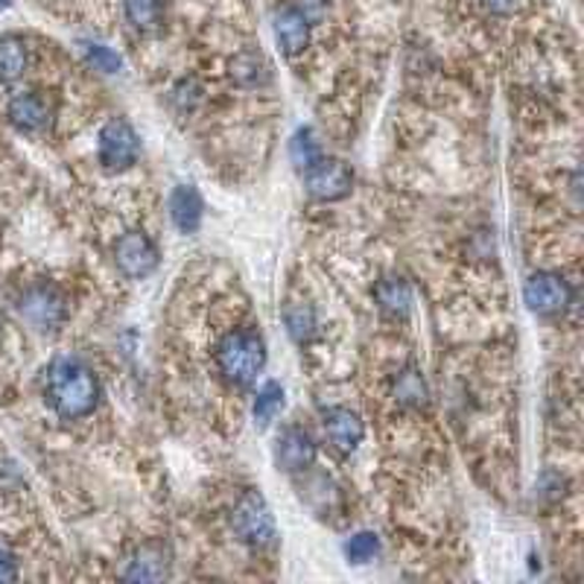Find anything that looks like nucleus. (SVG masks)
Wrapping results in <instances>:
<instances>
[{
  "label": "nucleus",
  "instance_id": "f257e3e1",
  "mask_svg": "<svg viewBox=\"0 0 584 584\" xmlns=\"http://www.w3.org/2000/svg\"><path fill=\"white\" fill-rule=\"evenodd\" d=\"M100 380L82 359L59 357L44 371V401L59 419H88L100 406Z\"/></svg>",
  "mask_w": 584,
  "mask_h": 584
},
{
  "label": "nucleus",
  "instance_id": "f03ea898",
  "mask_svg": "<svg viewBox=\"0 0 584 584\" xmlns=\"http://www.w3.org/2000/svg\"><path fill=\"white\" fill-rule=\"evenodd\" d=\"M214 359L228 386L249 389L266 368V342L252 328H234L217 342Z\"/></svg>",
  "mask_w": 584,
  "mask_h": 584
},
{
  "label": "nucleus",
  "instance_id": "7ed1b4c3",
  "mask_svg": "<svg viewBox=\"0 0 584 584\" xmlns=\"http://www.w3.org/2000/svg\"><path fill=\"white\" fill-rule=\"evenodd\" d=\"M231 529H234L237 541L252 547V550H270L278 541V529H275V517H272L266 500L257 491H243L231 508Z\"/></svg>",
  "mask_w": 584,
  "mask_h": 584
},
{
  "label": "nucleus",
  "instance_id": "20e7f679",
  "mask_svg": "<svg viewBox=\"0 0 584 584\" xmlns=\"http://www.w3.org/2000/svg\"><path fill=\"white\" fill-rule=\"evenodd\" d=\"M18 313L33 331L56 333L68 319V298L61 296L59 287H53L47 280H38V284L21 293Z\"/></svg>",
  "mask_w": 584,
  "mask_h": 584
},
{
  "label": "nucleus",
  "instance_id": "39448f33",
  "mask_svg": "<svg viewBox=\"0 0 584 584\" xmlns=\"http://www.w3.org/2000/svg\"><path fill=\"white\" fill-rule=\"evenodd\" d=\"M96 156H100V164L112 173H121V170H129L135 161L140 158V138L135 126L123 117H112L100 129V144H96Z\"/></svg>",
  "mask_w": 584,
  "mask_h": 584
},
{
  "label": "nucleus",
  "instance_id": "423d86ee",
  "mask_svg": "<svg viewBox=\"0 0 584 584\" xmlns=\"http://www.w3.org/2000/svg\"><path fill=\"white\" fill-rule=\"evenodd\" d=\"M158 261H161V254H158L156 240L140 228H131V231L117 237V243H114V266L123 278H147L158 270Z\"/></svg>",
  "mask_w": 584,
  "mask_h": 584
},
{
  "label": "nucleus",
  "instance_id": "0eeeda50",
  "mask_svg": "<svg viewBox=\"0 0 584 584\" xmlns=\"http://www.w3.org/2000/svg\"><path fill=\"white\" fill-rule=\"evenodd\" d=\"M524 301L535 316L552 319L573 305V287L559 272H535L524 287Z\"/></svg>",
  "mask_w": 584,
  "mask_h": 584
},
{
  "label": "nucleus",
  "instance_id": "6e6552de",
  "mask_svg": "<svg viewBox=\"0 0 584 584\" xmlns=\"http://www.w3.org/2000/svg\"><path fill=\"white\" fill-rule=\"evenodd\" d=\"M305 179V191L319 202H340L345 199L354 187V173L351 167L340 158L322 156L316 164H310L307 170H301Z\"/></svg>",
  "mask_w": 584,
  "mask_h": 584
},
{
  "label": "nucleus",
  "instance_id": "1a4fd4ad",
  "mask_svg": "<svg viewBox=\"0 0 584 584\" xmlns=\"http://www.w3.org/2000/svg\"><path fill=\"white\" fill-rule=\"evenodd\" d=\"M272 33H275V42L287 56H298L305 53V47L310 44V33H313V18L305 7L298 3H284V7L275 9L272 15Z\"/></svg>",
  "mask_w": 584,
  "mask_h": 584
},
{
  "label": "nucleus",
  "instance_id": "9d476101",
  "mask_svg": "<svg viewBox=\"0 0 584 584\" xmlns=\"http://www.w3.org/2000/svg\"><path fill=\"white\" fill-rule=\"evenodd\" d=\"M319 445L305 427H287L275 442V465L284 473H305L316 465Z\"/></svg>",
  "mask_w": 584,
  "mask_h": 584
},
{
  "label": "nucleus",
  "instance_id": "9b49d317",
  "mask_svg": "<svg viewBox=\"0 0 584 584\" xmlns=\"http://www.w3.org/2000/svg\"><path fill=\"white\" fill-rule=\"evenodd\" d=\"M56 114V100L47 91H24L15 94L7 105L9 123L21 131H42L53 123Z\"/></svg>",
  "mask_w": 584,
  "mask_h": 584
},
{
  "label": "nucleus",
  "instance_id": "f8f14e48",
  "mask_svg": "<svg viewBox=\"0 0 584 584\" xmlns=\"http://www.w3.org/2000/svg\"><path fill=\"white\" fill-rule=\"evenodd\" d=\"M173 570V559L164 543H140L123 559L121 579L126 582H164Z\"/></svg>",
  "mask_w": 584,
  "mask_h": 584
},
{
  "label": "nucleus",
  "instance_id": "ddd939ff",
  "mask_svg": "<svg viewBox=\"0 0 584 584\" xmlns=\"http://www.w3.org/2000/svg\"><path fill=\"white\" fill-rule=\"evenodd\" d=\"M324 436L331 442L340 454H354L363 438H366V424L359 419L357 412L348 410V406H331L324 410L322 415Z\"/></svg>",
  "mask_w": 584,
  "mask_h": 584
},
{
  "label": "nucleus",
  "instance_id": "4468645a",
  "mask_svg": "<svg viewBox=\"0 0 584 584\" xmlns=\"http://www.w3.org/2000/svg\"><path fill=\"white\" fill-rule=\"evenodd\" d=\"M167 208H170L173 226L179 228L182 234L199 231L202 217H205V202H202L199 191H196L193 184H175L173 193H170V202H167Z\"/></svg>",
  "mask_w": 584,
  "mask_h": 584
},
{
  "label": "nucleus",
  "instance_id": "2eb2a0df",
  "mask_svg": "<svg viewBox=\"0 0 584 584\" xmlns=\"http://www.w3.org/2000/svg\"><path fill=\"white\" fill-rule=\"evenodd\" d=\"M371 296L380 313L389 319H406L412 313V287L403 275H383L371 289Z\"/></svg>",
  "mask_w": 584,
  "mask_h": 584
},
{
  "label": "nucleus",
  "instance_id": "dca6fc26",
  "mask_svg": "<svg viewBox=\"0 0 584 584\" xmlns=\"http://www.w3.org/2000/svg\"><path fill=\"white\" fill-rule=\"evenodd\" d=\"M231 79H234L240 88H263L270 85L272 79V65L270 59L263 56L261 50H240L231 61Z\"/></svg>",
  "mask_w": 584,
  "mask_h": 584
},
{
  "label": "nucleus",
  "instance_id": "f3484780",
  "mask_svg": "<svg viewBox=\"0 0 584 584\" xmlns=\"http://www.w3.org/2000/svg\"><path fill=\"white\" fill-rule=\"evenodd\" d=\"M392 398L401 410H424L430 403L427 380L421 375V368L406 366L398 371L392 383Z\"/></svg>",
  "mask_w": 584,
  "mask_h": 584
},
{
  "label": "nucleus",
  "instance_id": "a211bd4d",
  "mask_svg": "<svg viewBox=\"0 0 584 584\" xmlns=\"http://www.w3.org/2000/svg\"><path fill=\"white\" fill-rule=\"evenodd\" d=\"M123 12L140 35H152L164 26V0H123Z\"/></svg>",
  "mask_w": 584,
  "mask_h": 584
},
{
  "label": "nucleus",
  "instance_id": "6ab92c4d",
  "mask_svg": "<svg viewBox=\"0 0 584 584\" xmlns=\"http://www.w3.org/2000/svg\"><path fill=\"white\" fill-rule=\"evenodd\" d=\"M30 47L21 35H0V82H15L26 73Z\"/></svg>",
  "mask_w": 584,
  "mask_h": 584
},
{
  "label": "nucleus",
  "instance_id": "aec40b11",
  "mask_svg": "<svg viewBox=\"0 0 584 584\" xmlns=\"http://www.w3.org/2000/svg\"><path fill=\"white\" fill-rule=\"evenodd\" d=\"M284 324H287L293 342L307 345L316 336V310L305 301H293V305L284 307Z\"/></svg>",
  "mask_w": 584,
  "mask_h": 584
},
{
  "label": "nucleus",
  "instance_id": "412c9836",
  "mask_svg": "<svg viewBox=\"0 0 584 584\" xmlns=\"http://www.w3.org/2000/svg\"><path fill=\"white\" fill-rule=\"evenodd\" d=\"M284 410V389H280V383H275V380H270V383L263 386L261 392L254 394V403H252V419L257 427H270L272 421L278 419V412Z\"/></svg>",
  "mask_w": 584,
  "mask_h": 584
},
{
  "label": "nucleus",
  "instance_id": "4be33fe9",
  "mask_svg": "<svg viewBox=\"0 0 584 584\" xmlns=\"http://www.w3.org/2000/svg\"><path fill=\"white\" fill-rule=\"evenodd\" d=\"M322 156V144H319L313 129H298L296 135H293V140H289V158H293V164H296L298 170H307V167L316 164Z\"/></svg>",
  "mask_w": 584,
  "mask_h": 584
},
{
  "label": "nucleus",
  "instance_id": "5701e85b",
  "mask_svg": "<svg viewBox=\"0 0 584 584\" xmlns=\"http://www.w3.org/2000/svg\"><path fill=\"white\" fill-rule=\"evenodd\" d=\"M342 552H345V559H348L351 564H368V561H375V556L380 552V538H377L375 533L351 535L345 547H342Z\"/></svg>",
  "mask_w": 584,
  "mask_h": 584
},
{
  "label": "nucleus",
  "instance_id": "b1692460",
  "mask_svg": "<svg viewBox=\"0 0 584 584\" xmlns=\"http://www.w3.org/2000/svg\"><path fill=\"white\" fill-rule=\"evenodd\" d=\"M82 56H85L88 65L100 70V73H117V70L123 68L121 56H117L112 47H105V44L100 42H82Z\"/></svg>",
  "mask_w": 584,
  "mask_h": 584
},
{
  "label": "nucleus",
  "instance_id": "393cba45",
  "mask_svg": "<svg viewBox=\"0 0 584 584\" xmlns=\"http://www.w3.org/2000/svg\"><path fill=\"white\" fill-rule=\"evenodd\" d=\"M15 579H18L15 556L0 547V582H15Z\"/></svg>",
  "mask_w": 584,
  "mask_h": 584
},
{
  "label": "nucleus",
  "instance_id": "a878e982",
  "mask_svg": "<svg viewBox=\"0 0 584 584\" xmlns=\"http://www.w3.org/2000/svg\"><path fill=\"white\" fill-rule=\"evenodd\" d=\"M482 7L489 9L491 15H512L520 7V0H482Z\"/></svg>",
  "mask_w": 584,
  "mask_h": 584
},
{
  "label": "nucleus",
  "instance_id": "bb28decb",
  "mask_svg": "<svg viewBox=\"0 0 584 584\" xmlns=\"http://www.w3.org/2000/svg\"><path fill=\"white\" fill-rule=\"evenodd\" d=\"M547 480H552V471H547ZM564 485H568V482H564V477H559V473H556V489H547V485H541V482H538V491H541V494H556V497H559V489H564Z\"/></svg>",
  "mask_w": 584,
  "mask_h": 584
},
{
  "label": "nucleus",
  "instance_id": "cd10ccee",
  "mask_svg": "<svg viewBox=\"0 0 584 584\" xmlns=\"http://www.w3.org/2000/svg\"><path fill=\"white\" fill-rule=\"evenodd\" d=\"M9 3H12V0H0V9H7Z\"/></svg>",
  "mask_w": 584,
  "mask_h": 584
},
{
  "label": "nucleus",
  "instance_id": "c85d7f7f",
  "mask_svg": "<svg viewBox=\"0 0 584 584\" xmlns=\"http://www.w3.org/2000/svg\"><path fill=\"white\" fill-rule=\"evenodd\" d=\"M0 333H3V313H0Z\"/></svg>",
  "mask_w": 584,
  "mask_h": 584
}]
</instances>
